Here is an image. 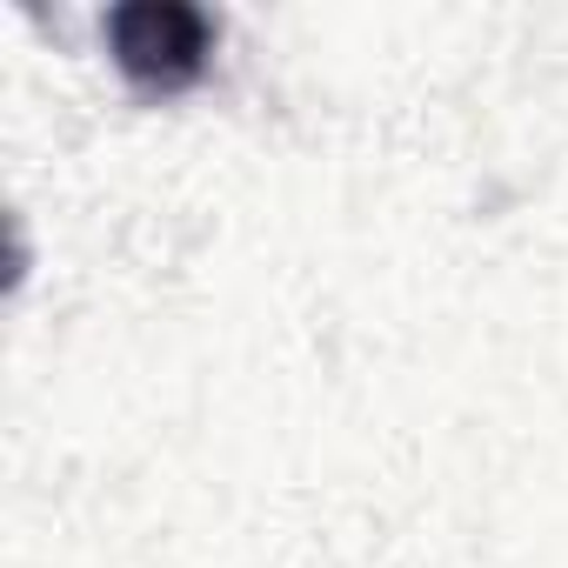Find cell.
I'll use <instances>...</instances> for the list:
<instances>
[{
	"label": "cell",
	"instance_id": "cell-1",
	"mask_svg": "<svg viewBox=\"0 0 568 568\" xmlns=\"http://www.w3.org/2000/svg\"><path fill=\"white\" fill-rule=\"evenodd\" d=\"M114 61L148 81V88H181L201 74V48H207V21L194 8H121L114 21Z\"/></svg>",
	"mask_w": 568,
	"mask_h": 568
}]
</instances>
